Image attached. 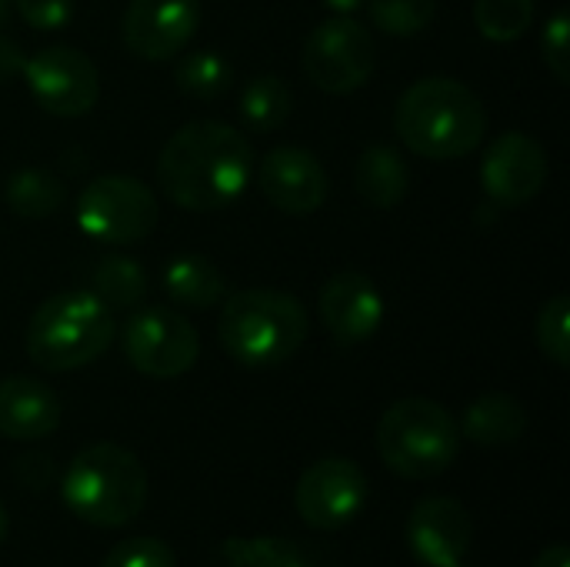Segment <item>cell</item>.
<instances>
[{"label":"cell","instance_id":"6da1fadb","mask_svg":"<svg viewBox=\"0 0 570 567\" xmlns=\"http://www.w3.org/2000/svg\"><path fill=\"white\" fill-rule=\"evenodd\" d=\"M254 177L250 140L224 120H190L167 137L157 157L160 190L184 211H220Z\"/></svg>","mask_w":570,"mask_h":567},{"label":"cell","instance_id":"7a4b0ae2","mask_svg":"<svg viewBox=\"0 0 570 567\" xmlns=\"http://www.w3.org/2000/svg\"><path fill=\"white\" fill-rule=\"evenodd\" d=\"M394 134L428 160H458L481 147L488 110L481 97L454 77H424L394 104Z\"/></svg>","mask_w":570,"mask_h":567},{"label":"cell","instance_id":"3957f363","mask_svg":"<svg viewBox=\"0 0 570 567\" xmlns=\"http://www.w3.org/2000/svg\"><path fill=\"white\" fill-rule=\"evenodd\" d=\"M60 498L90 528H127L147 505V471L127 448L100 441L73 454L60 481Z\"/></svg>","mask_w":570,"mask_h":567},{"label":"cell","instance_id":"277c9868","mask_svg":"<svg viewBox=\"0 0 570 567\" xmlns=\"http://www.w3.org/2000/svg\"><path fill=\"white\" fill-rule=\"evenodd\" d=\"M217 338L237 364L267 371L291 361L304 348L307 311L287 291H274V287L237 291L224 301Z\"/></svg>","mask_w":570,"mask_h":567},{"label":"cell","instance_id":"5b68a950","mask_svg":"<svg viewBox=\"0 0 570 567\" xmlns=\"http://www.w3.org/2000/svg\"><path fill=\"white\" fill-rule=\"evenodd\" d=\"M114 338V311L94 291H63L33 311L23 344L43 371H80L104 358Z\"/></svg>","mask_w":570,"mask_h":567},{"label":"cell","instance_id":"8992f818","mask_svg":"<svg viewBox=\"0 0 570 567\" xmlns=\"http://www.w3.org/2000/svg\"><path fill=\"white\" fill-rule=\"evenodd\" d=\"M381 461L407 481L444 475L461 454V428L454 414L431 398H401L377 421Z\"/></svg>","mask_w":570,"mask_h":567},{"label":"cell","instance_id":"52a82bcc","mask_svg":"<svg viewBox=\"0 0 570 567\" xmlns=\"http://www.w3.org/2000/svg\"><path fill=\"white\" fill-rule=\"evenodd\" d=\"M301 67L317 90L337 97L354 94L377 67V43L357 17L334 13L307 33Z\"/></svg>","mask_w":570,"mask_h":567},{"label":"cell","instance_id":"ba28073f","mask_svg":"<svg viewBox=\"0 0 570 567\" xmlns=\"http://www.w3.org/2000/svg\"><path fill=\"white\" fill-rule=\"evenodd\" d=\"M157 217L154 190L127 174L94 177L77 197V224L100 244H137L157 227Z\"/></svg>","mask_w":570,"mask_h":567},{"label":"cell","instance_id":"9c48e42d","mask_svg":"<svg viewBox=\"0 0 570 567\" xmlns=\"http://www.w3.org/2000/svg\"><path fill=\"white\" fill-rule=\"evenodd\" d=\"M124 354L134 371L154 381H174L187 374L200 358L197 328L170 307L137 311L120 334Z\"/></svg>","mask_w":570,"mask_h":567},{"label":"cell","instance_id":"30bf717a","mask_svg":"<svg viewBox=\"0 0 570 567\" xmlns=\"http://www.w3.org/2000/svg\"><path fill=\"white\" fill-rule=\"evenodd\" d=\"M30 97L53 117H83L100 97V77L94 60L67 43L43 47L27 57L23 74Z\"/></svg>","mask_w":570,"mask_h":567},{"label":"cell","instance_id":"8fae6325","mask_svg":"<svg viewBox=\"0 0 570 567\" xmlns=\"http://www.w3.org/2000/svg\"><path fill=\"white\" fill-rule=\"evenodd\" d=\"M367 495V475L354 461L321 458L297 478L294 508L304 525L317 531H341L364 511Z\"/></svg>","mask_w":570,"mask_h":567},{"label":"cell","instance_id":"7c38bea8","mask_svg":"<svg viewBox=\"0 0 570 567\" xmlns=\"http://www.w3.org/2000/svg\"><path fill=\"white\" fill-rule=\"evenodd\" d=\"M200 23V0H130L120 17L124 47L150 63L180 57Z\"/></svg>","mask_w":570,"mask_h":567},{"label":"cell","instance_id":"4fadbf2b","mask_svg":"<svg viewBox=\"0 0 570 567\" xmlns=\"http://www.w3.org/2000/svg\"><path fill=\"white\" fill-rule=\"evenodd\" d=\"M548 184V150L524 130H508L491 140L481 160V187L501 207L534 201Z\"/></svg>","mask_w":570,"mask_h":567},{"label":"cell","instance_id":"5bb4252c","mask_svg":"<svg viewBox=\"0 0 570 567\" xmlns=\"http://www.w3.org/2000/svg\"><path fill=\"white\" fill-rule=\"evenodd\" d=\"M257 187L271 207L287 217H307L324 207L331 177L324 164L304 147H274L257 164Z\"/></svg>","mask_w":570,"mask_h":567},{"label":"cell","instance_id":"9a60e30c","mask_svg":"<svg viewBox=\"0 0 570 567\" xmlns=\"http://www.w3.org/2000/svg\"><path fill=\"white\" fill-rule=\"evenodd\" d=\"M317 311H321L327 334L341 348H354V344L371 341L381 331L387 307H384V294L367 274L341 271L321 287Z\"/></svg>","mask_w":570,"mask_h":567},{"label":"cell","instance_id":"2e32d148","mask_svg":"<svg viewBox=\"0 0 570 567\" xmlns=\"http://www.w3.org/2000/svg\"><path fill=\"white\" fill-rule=\"evenodd\" d=\"M471 515L458 498L431 495L414 505L407 518V545L414 558L428 567H454L468 558L471 548Z\"/></svg>","mask_w":570,"mask_h":567},{"label":"cell","instance_id":"e0dca14e","mask_svg":"<svg viewBox=\"0 0 570 567\" xmlns=\"http://www.w3.org/2000/svg\"><path fill=\"white\" fill-rule=\"evenodd\" d=\"M63 404L50 384L37 378H3L0 381V438L7 441H40L60 428Z\"/></svg>","mask_w":570,"mask_h":567},{"label":"cell","instance_id":"ac0fdd59","mask_svg":"<svg viewBox=\"0 0 570 567\" xmlns=\"http://www.w3.org/2000/svg\"><path fill=\"white\" fill-rule=\"evenodd\" d=\"M458 428H461V438L481 448H504V444H514L528 431V411L514 394L488 391L468 404Z\"/></svg>","mask_w":570,"mask_h":567},{"label":"cell","instance_id":"d6986e66","mask_svg":"<svg viewBox=\"0 0 570 567\" xmlns=\"http://www.w3.org/2000/svg\"><path fill=\"white\" fill-rule=\"evenodd\" d=\"M354 187H357L361 201L377 207V211L397 207L411 190V167L394 147L374 144L357 157Z\"/></svg>","mask_w":570,"mask_h":567},{"label":"cell","instance_id":"ffe728a7","mask_svg":"<svg viewBox=\"0 0 570 567\" xmlns=\"http://www.w3.org/2000/svg\"><path fill=\"white\" fill-rule=\"evenodd\" d=\"M164 291L180 307L207 311L227 297V277L204 254H177L164 267Z\"/></svg>","mask_w":570,"mask_h":567},{"label":"cell","instance_id":"44dd1931","mask_svg":"<svg viewBox=\"0 0 570 567\" xmlns=\"http://www.w3.org/2000/svg\"><path fill=\"white\" fill-rule=\"evenodd\" d=\"M220 558L227 567H334L314 548L291 538H227Z\"/></svg>","mask_w":570,"mask_h":567},{"label":"cell","instance_id":"7402d4cb","mask_svg":"<svg viewBox=\"0 0 570 567\" xmlns=\"http://www.w3.org/2000/svg\"><path fill=\"white\" fill-rule=\"evenodd\" d=\"M294 110V94L284 77L277 74H261L240 90V120L254 134H271L287 124Z\"/></svg>","mask_w":570,"mask_h":567},{"label":"cell","instance_id":"603a6c76","mask_svg":"<svg viewBox=\"0 0 570 567\" xmlns=\"http://www.w3.org/2000/svg\"><path fill=\"white\" fill-rule=\"evenodd\" d=\"M7 207L23 217V221H43L50 214H57L63 207V180L53 177L50 170H40V167H23L17 170L10 180H7Z\"/></svg>","mask_w":570,"mask_h":567},{"label":"cell","instance_id":"cb8c5ba5","mask_svg":"<svg viewBox=\"0 0 570 567\" xmlns=\"http://www.w3.org/2000/svg\"><path fill=\"white\" fill-rule=\"evenodd\" d=\"M90 287L110 311H130L147 294V274L134 257L110 254V257L97 261V267L90 274Z\"/></svg>","mask_w":570,"mask_h":567},{"label":"cell","instance_id":"d4e9b609","mask_svg":"<svg viewBox=\"0 0 570 567\" xmlns=\"http://www.w3.org/2000/svg\"><path fill=\"white\" fill-rule=\"evenodd\" d=\"M230 80H234V70L217 50H190L174 63L177 90L187 97H197V100L220 97L230 87Z\"/></svg>","mask_w":570,"mask_h":567},{"label":"cell","instance_id":"484cf974","mask_svg":"<svg viewBox=\"0 0 570 567\" xmlns=\"http://www.w3.org/2000/svg\"><path fill=\"white\" fill-rule=\"evenodd\" d=\"M534 23V0H478L474 27L491 43H511Z\"/></svg>","mask_w":570,"mask_h":567},{"label":"cell","instance_id":"4316f807","mask_svg":"<svg viewBox=\"0 0 570 567\" xmlns=\"http://www.w3.org/2000/svg\"><path fill=\"white\" fill-rule=\"evenodd\" d=\"M371 23L387 37H417L438 17V0H367Z\"/></svg>","mask_w":570,"mask_h":567},{"label":"cell","instance_id":"83f0119b","mask_svg":"<svg viewBox=\"0 0 570 567\" xmlns=\"http://www.w3.org/2000/svg\"><path fill=\"white\" fill-rule=\"evenodd\" d=\"M534 338L541 354L558 364H570V304L564 294H554L541 311H538V324H534Z\"/></svg>","mask_w":570,"mask_h":567},{"label":"cell","instance_id":"f1b7e54d","mask_svg":"<svg viewBox=\"0 0 570 567\" xmlns=\"http://www.w3.org/2000/svg\"><path fill=\"white\" fill-rule=\"evenodd\" d=\"M100 567H174V551L160 538H127L107 551Z\"/></svg>","mask_w":570,"mask_h":567},{"label":"cell","instance_id":"f546056e","mask_svg":"<svg viewBox=\"0 0 570 567\" xmlns=\"http://www.w3.org/2000/svg\"><path fill=\"white\" fill-rule=\"evenodd\" d=\"M541 53H544V67L554 74L558 84H570V17L564 10H558L541 33Z\"/></svg>","mask_w":570,"mask_h":567},{"label":"cell","instance_id":"4dcf8cb0","mask_svg":"<svg viewBox=\"0 0 570 567\" xmlns=\"http://www.w3.org/2000/svg\"><path fill=\"white\" fill-rule=\"evenodd\" d=\"M13 10L20 20L40 33H53L70 23L73 17V0H13Z\"/></svg>","mask_w":570,"mask_h":567},{"label":"cell","instance_id":"1f68e13d","mask_svg":"<svg viewBox=\"0 0 570 567\" xmlns=\"http://www.w3.org/2000/svg\"><path fill=\"white\" fill-rule=\"evenodd\" d=\"M53 461L47 458V454H20L17 461H13V475H17V481L23 485V488H30V491H43L50 481H53Z\"/></svg>","mask_w":570,"mask_h":567},{"label":"cell","instance_id":"d6a6232c","mask_svg":"<svg viewBox=\"0 0 570 567\" xmlns=\"http://www.w3.org/2000/svg\"><path fill=\"white\" fill-rule=\"evenodd\" d=\"M23 63H27V53L20 50V43L7 33H0V84L23 74Z\"/></svg>","mask_w":570,"mask_h":567},{"label":"cell","instance_id":"836d02e7","mask_svg":"<svg viewBox=\"0 0 570 567\" xmlns=\"http://www.w3.org/2000/svg\"><path fill=\"white\" fill-rule=\"evenodd\" d=\"M531 567H570V555H568V545H548L538 558H534V565Z\"/></svg>","mask_w":570,"mask_h":567},{"label":"cell","instance_id":"e575fe53","mask_svg":"<svg viewBox=\"0 0 570 567\" xmlns=\"http://www.w3.org/2000/svg\"><path fill=\"white\" fill-rule=\"evenodd\" d=\"M321 3L334 13H344V17H354L361 7H367V0H321Z\"/></svg>","mask_w":570,"mask_h":567},{"label":"cell","instance_id":"d590c367","mask_svg":"<svg viewBox=\"0 0 570 567\" xmlns=\"http://www.w3.org/2000/svg\"><path fill=\"white\" fill-rule=\"evenodd\" d=\"M7 531H10V518H7V508L0 505V545L7 541Z\"/></svg>","mask_w":570,"mask_h":567},{"label":"cell","instance_id":"8d00e7d4","mask_svg":"<svg viewBox=\"0 0 570 567\" xmlns=\"http://www.w3.org/2000/svg\"><path fill=\"white\" fill-rule=\"evenodd\" d=\"M10 10H13V0H0V27L7 23V17H10Z\"/></svg>","mask_w":570,"mask_h":567},{"label":"cell","instance_id":"74e56055","mask_svg":"<svg viewBox=\"0 0 570 567\" xmlns=\"http://www.w3.org/2000/svg\"><path fill=\"white\" fill-rule=\"evenodd\" d=\"M454 567H468V565H464V561H461V565H454Z\"/></svg>","mask_w":570,"mask_h":567}]
</instances>
